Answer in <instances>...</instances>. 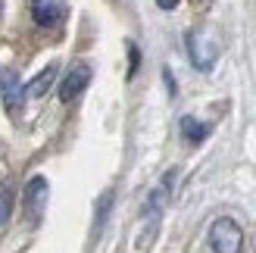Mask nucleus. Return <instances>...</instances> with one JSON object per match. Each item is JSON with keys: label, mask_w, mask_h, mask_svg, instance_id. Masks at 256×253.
Masks as SVG:
<instances>
[{"label": "nucleus", "mask_w": 256, "mask_h": 253, "mask_svg": "<svg viewBox=\"0 0 256 253\" xmlns=\"http://www.w3.org/2000/svg\"><path fill=\"white\" fill-rule=\"evenodd\" d=\"M188 54H190V62H194L200 72H210L216 66V56H219L216 34L210 28H194L188 34Z\"/></svg>", "instance_id": "obj_1"}, {"label": "nucleus", "mask_w": 256, "mask_h": 253, "mask_svg": "<svg viewBox=\"0 0 256 253\" xmlns=\"http://www.w3.org/2000/svg\"><path fill=\"white\" fill-rule=\"evenodd\" d=\"M210 247L216 253H240V247H244V232H240V225L234 219H216L212 228H210Z\"/></svg>", "instance_id": "obj_2"}, {"label": "nucleus", "mask_w": 256, "mask_h": 253, "mask_svg": "<svg viewBox=\"0 0 256 253\" xmlns=\"http://www.w3.org/2000/svg\"><path fill=\"white\" fill-rule=\"evenodd\" d=\"M88 82H91V66L75 62V66L62 75V82H60V100H62V104H72V100L88 88Z\"/></svg>", "instance_id": "obj_3"}, {"label": "nucleus", "mask_w": 256, "mask_h": 253, "mask_svg": "<svg viewBox=\"0 0 256 253\" xmlns=\"http://www.w3.org/2000/svg\"><path fill=\"white\" fill-rule=\"evenodd\" d=\"M44 206H47V178L44 175H34L25 184V216L32 222H38L44 216Z\"/></svg>", "instance_id": "obj_4"}, {"label": "nucleus", "mask_w": 256, "mask_h": 253, "mask_svg": "<svg viewBox=\"0 0 256 253\" xmlns=\"http://www.w3.org/2000/svg\"><path fill=\"white\" fill-rule=\"evenodd\" d=\"M172 188H175V169H172V172H166V175H162V182L153 188V194H150L147 206H144V216H147V219H156L160 212L166 210V204H169V197H172Z\"/></svg>", "instance_id": "obj_5"}, {"label": "nucleus", "mask_w": 256, "mask_h": 253, "mask_svg": "<svg viewBox=\"0 0 256 253\" xmlns=\"http://www.w3.org/2000/svg\"><path fill=\"white\" fill-rule=\"evenodd\" d=\"M32 19L41 25V28H54L62 19V6L56 0H32Z\"/></svg>", "instance_id": "obj_6"}, {"label": "nucleus", "mask_w": 256, "mask_h": 253, "mask_svg": "<svg viewBox=\"0 0 256 253\" xmlns=\"http://www.w3.org/2000/svg\"><path fill=\"white\" fill-rule=\"evenodd\" d=\"M22 104H25V88H22V82L16 78V75L10 72L6 78H4V106L12 112V116H19Z\"/></svg>", "instance_id": "obj_7"}, {"label": "nucleus", "mask_w": 256, "mask_h": 253, "mask_svg": "<svg viewBox=\"0 0 256 253\" xmlns=\"http://www.w3.org/2000/svg\"><path fill=\"white\" fill-rule=\"evenodd\" d=\"M56 82V66H47L41 75H34V78L28 82V84H25V97H44L47 91H50V84H54Z\"/></svg>", "instance_id": "obj_8"}, {"label": "nucleus", "mask_w": 256, "mask_h": 253, "mask_svg": "<svg viewBox=\"0 0 256 253\" xmlns=\"http://www.w3.org/2000/svg\"><path fill=\"white\" fill-rule=\"evenodd\" d=\"M182 134H184V141L200 144V141H206L210 125H206V122H197L194 116H182Z\"/></svg>", "instance_id": "obj_9"}, {"label": "nucleus", "mask_w": 256, "mask_h": 253, "mask_svg": "<svg viewBox=\"0 0 256 253\" xmlns=\"http://www.w3.org/2000/svg\"><path fill=\"white\" fill-rule=\"evenodd\" d=\"M10 216H12V194H10V188L0 182V225H6Z\"/></svg>", "instance_id": "obj_10"}, {"label": "nucleus", "mask_w": 256, "mask_h": 253, "mask_svg": "<svg viewBox=\"0 0 256 253\" xmlns=\"http://www.w3.org/2000/svg\"><path fill=\"white\" fill-rule=\"evenodd\" d=\"M112 200H116V197H112V191H106L104 197H100V204H97V225H94L97 232L106 225V216H110V206H112Z\"/></svg>", "instance_id": "obj_11"}, {"label": "nucleus", "mask_w": 256, "mask_h": 253, "mask_svg": "<svg viewBox=\"0 0 256 253\" xmlns=\"http://www.w3.org/2000/svg\"><path fill=\"white\" fill-rule=\"evenodd\" d=\"M128 56H132V69H128V75H134L138 66H140V54H138V47H134V44H128Z\"/></svg>", "instance_id": "obj_12"}, {"label": "nucleus", "mask_w": 256, "mask_h": 253, "mask_svg": "<svg viewBox=\"0 0 256 253\" xmlns=\"http://www.w3.org/2000/svg\"><path fill=\"white\" fill-rule=\"evenodd\" d=\"M178 4H182V0H156V6H160V10H175Z\"/></svg>", "instance_id": "obj_13"}, {"label": "nucleus", "mask_w": 256, "mask_h": 253, "mask_svg": "<svg viewBox=\"0 0 256 253\" xmlns=\"http://www.w3.org/2000/svg\"><path fill=\"white\" fill-rule=\"evenodd\" d=\"M0 16H4V0H0Z\"/></svg>", "instance_id": "obj_14"}]
</instances>
